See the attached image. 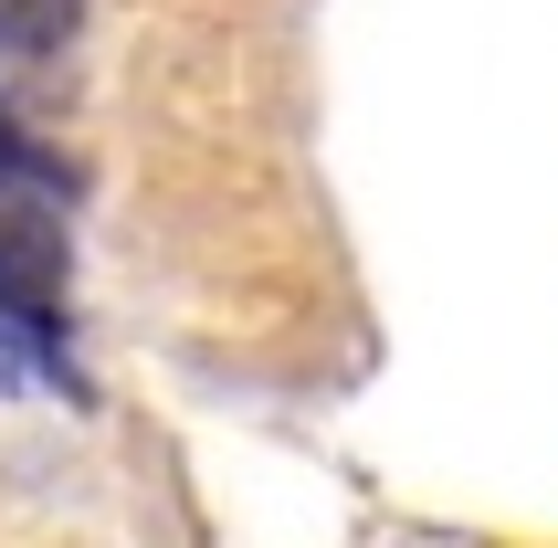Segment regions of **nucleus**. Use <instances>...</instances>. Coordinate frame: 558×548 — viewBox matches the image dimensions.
Here are the masks:
<instances>
[{"mask_svg":"<svg viewBox=\"0 0 558 548\" xmlns=\"http://www.w3.org/2000/svg\"><path fill=\"white\" fill-rule=\"evenodd\" d=\"M53 285H63V190L22 138H0V306L43 327Z\"/></svg>","mask_w":558,"mask_h":548,"instance_id":"nucleus-1","label":"nucleus"}]
</instances>
